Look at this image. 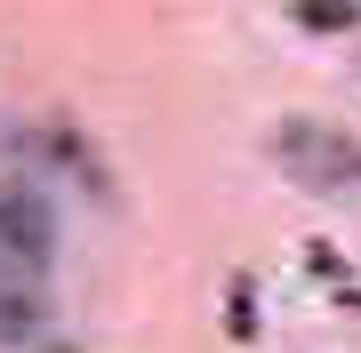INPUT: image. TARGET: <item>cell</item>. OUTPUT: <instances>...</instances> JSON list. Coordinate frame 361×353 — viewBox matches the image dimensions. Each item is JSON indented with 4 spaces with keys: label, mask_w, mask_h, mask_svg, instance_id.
Returning a JSON list of instances; mask_svg holds the SVG:
<instances>
[{
    "label": "cell",
    "mask_w": 361,
    "mask_h": 353,
    "mask_svg": "<svg viewBox=\"0 0 361 353\" xmlns=\"http://www.w3.org/2000/svg\"><path fill=\"white\" fill-rule=\"evenodd\" d=\"M273 161H281L289 185H305V193H353L361 185V144L345 129H329V120H313V113H289L281 129H273Z\"/></svg>",
    "instance_id": "obj_1"
},
{
    "label": "cell",
    "mask_w": 361,
    "mask_h": 353,
    "mask_svg": "<svg viewBox=\"0 0 361 353\" xmlns=\"http://www.w3.org/2000/svg\"><path fill=\"white\" fill-rule=\"evenodd\" d=\"M40 321H49V297H40V273H32V265H16L8 249H0V337H32Z\"/></svg>",
    "instance_id": "obj_3"
},
{
    "label": "cell",
    "mask_w": 361,
    "mask_h": 353,
    "mask_svg": "<svg viewBox=\"0 0 361 353\" xmlns=\"http://www.w3.org/2000/svg\"><path fill=\"white\" fill-rule=\"evenodd\" d=\"M0 249L16 265H32V273H49V257H56V209H49V193L32 177L0 185Z\"/></svg>",
    "instance_id": "obj_2"
},
{
    "label": "cell",
    "mask_w": 361,
    "mask_h": 353,
    "mask_svg": "<svg viewBox=\"0 0 361 353\" xmlns=\"http://www.w3.org/2000/svg\"><path fill=\"white\" fill-rule=\"evenodd\" d=\"M361 16V0H297V25H313V32H345Z\"/></svg>",
    "instance_id": "obj_4"
}]
</instances>
